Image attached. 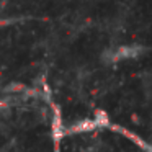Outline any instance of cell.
<instances>
[{
    "label": "cell",
    "mask_w": 152,
    "mask_h": 152,
    "mask_svg": "<svg viewBox=\"0 0 152 152\" xmlns=\"http://www.w3.org/2000/svg\"><path fill=\"white\" fill-rule=\"evenodd\" d=\"M95 128H98V124H96L95 118H93V119H83L80 123H75L69 131L70 132H87V131H93Z\"/></svg>",
    "instance_id": "1"
}]
</instances>
